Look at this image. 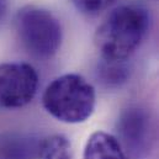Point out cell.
<instances>
[{
  "label": "cell",
  "instance_id": "obj_1",
  "mask_svg": "<svg viewBox=\"0 0 159 159\" xmlns=\"http://www.w3.org/2000/svg\"><path fill=\"white\" fill-rule=\"evenodd\" d=\"M151 26L149 11L138 4L115 7L99 25L94 44L106 61L126 62L142 44Z\"/></svg>",
  "mask_w": 159,
  "mask_h": 159
},
{
  "label": "cell",
  "instance_id": "obj_2",
  "mask_svg": "<svg viewBox=\"0 0 159 159\" xmlns=\"http://www.w3.org/2000/svg\"><path fill=\"white\" fill-rule=\"evenodd\" d=\"M42 106L48 115L68 125L83 123L96 106V91L83 75L67 73L52 80L42 94Z\"/></svg>",
  "mask_w": 159,
  "mask_h": 159
},
{
  "label": "cell",
  "instance_id": "obj_4",
  "mask_svg": "<svg viewBox=\"0 0 159 159\" xmlns=\"http://www.w3.org/2000/svg\"><path fill=\"white\" fill-rule=\"evenodd\" d=\"M39 83V73L30 63H0V106L5 109L27 106L37 94Z\"/></svg>",
  "mask_w": 159,
  "mask_h": 159
},
{
  "label": "cell",
  "instance_id": "obj_5",
  "mask_svg": "<svg viewBox=\"0 0 159 159\" xmlns=\"http://www.w3.org/2000/svg\"><path fill=\"white\" fill-rule=\"evenodd\" d=\"M120 144L136 158L144 157L153 143V122L149 112L138 105H129L121 110L115 125Z\"/></svg>",
  "mask_w": 159,
  "mask_h": 159
},
{
  "label": "cell",
  "instance_id": "obj_3",
  "mask_svg": "<svg viewBox=\"0 0 159 159\" xmlns=\"http://www.w3.org/2000/svg\"><path fill=\"white\" fill-rule=\"evenodd\" d=\"M14 30L21 47L34 58L51 59L61 49L63 30L59 19L48 9L25 5L14 15Z\"/></svg>",
  "mask_w": 159,
  "mask_h": 159
},
{
  "label": "cell",
  "instance_id": "obj_6",
  "mask_svg": "<svg viewBox=\"0 0 159 159\" xmlns=\"http://www.w3.org/2000/svg\"><path fill=\"white\" fill-rule=\"evenodd\" d=\"M40 138L15 132L0 134V159H39Z\"/></svg>",
  "mask_w": 159,
  "mask_h": 159
},
{
  "label": "cell",
  "instance_id": "obj_9",
  "mask_svg": "<svg viewBox=\"0 0 159 159\" xmlns=\"http://www.w3.org/2000/svg\"><path fill=\"white\" fill-rule=\"evenodd\" d=\"M73 151L69 138L61 133L40 138L39 159H72Z\"/></svg>",
  "mask_w": 159,
  "mask_h": 159
},
{
  "label": "cell",
  "instance_id": "obj_10",
  "mask_svg": "<svg viewBox=\"0 0 159 159\" xmlns=\"http://www.w3.org/2000/svg\"><path fill=\"white\" fill-rule=\"evenodd\" d=\"M75 9L88 16H96L109 9L116 0H70Z\"/></svg>",
  "mask_w": 159,
  "mask_h": 159
},
{
  "label": "cell",
  "instance_id": "obj_7",
  "mask_svg": "<svg viewBox=\"0 0 159 159\" xmlns=\"http://www.w3.org/2000/svg\"><path fill=\"white\" fill-rule=\"evenodd\" d=\"M83 159H129L115 134L105 131L93 132L84 146Z\"/></svg>",
  "mask_w": 159,
  "mask_h": 159
},
{
  "label": "cell",
  "instance_id": "obj_8",
  "mask_svg": "<svg viewBox=\"0 0 159 159\" xmlns=\"http://www.w3.org/2000/svg\"><path fill=\"white\" fill-rule=\"evenodd\" d=\"M131 77V68L126 62L101 59L96 68V78L106 88H120Z\"/></svg>",
  "mask_w": 159,
  "mask_h": 159
}]
</instances>
